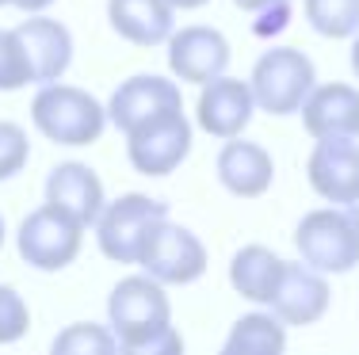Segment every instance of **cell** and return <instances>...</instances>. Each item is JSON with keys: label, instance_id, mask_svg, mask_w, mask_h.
Listing matches in <instances>:
<instances>
[{"label": "cell", "instance_id": "5bb4252c", "mask_svg": "<svg viewBox=\"0 0 359 355\" xmlns=\"http://www.w3.org/2000/svg\"><path fill=\"white\" fill-rule=\"evenodd\" d=\"M218 183L237 199H260L271 191V180H276V160L260 146V141H245L241 134L237 138H226V146L218 149L215 160Z\"/></svg>", "mask_w": 359, "mask_h": 355}, {"label": "cell", "instance_id": "ba28073f", "mask_svg": "<svg viewBox=\"0 0 359 355\" xmlns=\"http://www.w3.org/2000/svg\"><path fill=\"white\" fill-rule=\"evenodd\" d=\"M138 267L165 286H187V283L207 275V249H203V241L187 225L165 218L153 230L149 244L142 249Z\"/></svg>", "mask_w": 359, "mask_h": 355}, {"label": "cell", "instance_id": "2e32d148", "mask_svg": "<svg viewBox=\"0 0 359 355\" xmlns=\"http://www.w3.org/2000/svg\"><path fill=\"white\" fill-rule=\"evenodd\" d=\"M23 50H27V65H31V81L35 84H50L62 81L65 69L73 65V35L65 23L50 20V15H27V23L15 27Z\"/></svg>", "mask_w": 359, "mask_h": 355}, {"label": "cell", "instance_id": "7c38bea8", "mask_svg": "<svg viewBox=\"0 0 359 355\" xmlns=\"http://www.w3.org/2000/svg\"><path fill=\"white\" fill-rule=\"evenodd\" d=\"M252 111H256V99H252L249 81L226 77V73H222V77L199 84L195 123H199V130H207L210 138L226 141V138L245 134V126L252 123Z\"/></svg>", "mask_w": 359, "mask_h": 355}, {"label": "cell", "instance_id": "5b68a950", "mask_svg": "<svg viewBox=\"0 0 359 355\" xmlns=\"http://www.w3.org/2000/svg\"><path fill=\"white\" fill-rule=\"evenodd\" d=\"M294 249L302 264L321 275H348L359 267V230L344 207H321L294 225Z\"/></svg>", "mask_w": 359, "mask_h": 355}, {"label": "cell", "instance_id": "7a4b0ae2", "mask_svg": "<svg viewBox=\"0 0 359 355\" xmlns=\"http://www.w3.org/2000/svg\"><path fill=\"white\" fill-rule=\"evenodd\" d=\"M31 123L54 146L81 149V146L100 141V134L107 126V107L92 92L73 88V84H62V81H50L31 99Z\"/></svg>", "mask_w": 359, "mask_h": 355}, {"label": "cell", "instance_id": "8fae6325", "mask_svg": "<svg viewBox=\"0 0 359 355\" xmlns=\"http://www.w3.org/2000/svg\"><path fill=\"white\" fill-rule=\"evenodd\" d=\"M329 302H332V291H329V283H325V275L313 272L302 260H298V264L287 260L268 309L283 321L287 328H306V325H318V321L329 314Z\"/></svg>", "mask_w": 359, "mask_h": 355}, {"label": "cell", "instance_id": "9a60e30c", "mask_svg": "<svg viewBox=\"0 0 359 355\" xmlns=\"http://www.w3.org/2000/svg\"><path fill=\"white\" fill-rule=\"evenodd\" d=\"M302 130L318 138H359V88L352 84H313L302 104Z\"/></svg>", "mask_w": 359, "mask_h": 355}, {"label": "cell", "instance_id": "ffe728a7", "mask_svg": "<svg viewBox=\"0 0 359 355\" xmlns=\"http://www.w3.org/2000/svg\"><path fill=\"white\" fill-rule=\"evenodd\" d=\"M229 355H279L287 348V325L276 314H245L233 321L226 344Z\"/></svg>", "mask_w": 359, "mask_h": 355}, {"label": "cell", "instance_id": "f1b7e54d", "mask_svg": "<svg viewBox=\"0 0 359 355\" xmlns=\"http://www.w3.org/2000/svg\"><path fill=\"white\" fill-rule=\"evenodd\" d=\"M168 4L176 8V12H195V8H203V4H210V0H168Z\"/></svg>", "mask_w": 359, "mask_h": 355}, {"label": "cell", "instance_id": "83f0119b", "mask_svg": "<svg viewBox=\"0 0 359 355\" xmlns=\"http://www.w3.org/2000/svg\"><path fill=\"white\" fill-rule=\"evenodd\" d=\"M241 12H260V8H268V4H279V0H233Z\"/></svg>", "mask_w": 359, "mask_h": 355}, {"label": "cell", "instance_id": "4fadbf2b", "mask_svg": "<svg viewBox=\"0 0 359 355\" xmlns=\"http://www.w3.org/2000/svg\"><path fill=\"white\" fill-rule=\"evenodd\" d=\"M306 176L325 202L348 207L359 195V138H318Z\"/></svg>", "mask_w": 359, "mask_h": 355}, {"label": "cell", "instance_id": "d4e9b609", "mask_svg": "<svg viewBox=\"0 0 359 355\" xmlns=\"http://www.w3.org/2000/svg\"><path fill=\"white\" fill-rule=\"evenodd\" d=\"M31 328V309L23 302V294L15 286L0 283V344H15L23 340Z\"/></svg>", "mask_w": 359, "mask_h": 355}, {"label": "cell", "instance_id": "603a6c76", "mask_svg": "<svg viewBox=\"0 0 359 355\" xmlns=\"http://www.w3.org/2000/svg\"><path fill=\"white\" fill-rule=\"evenodd\" d=\"M31 81V65H27V50H23L20 35L0 27V92H20L27 88Z\"/></svg>", "mask_w": 359, "mask_h": 355}, {"label": "cell", "instance_id": "6da1fadb", "mask_svg": "<svg viewBox=\"0 0 359 355\" xmlns=\"http://www.w3.org/2000/svg\"><path fill=\"white\" fill-rule=\"evenodd\" d=\"M107 321L123 355H172L184 348L172 328V302L153 275H126L111 286Z\"/></svg>", "mask_w": 359, "mask_h": 355}, {"label": "cell", "instance_id": "8992f818", "mask_svg": "<svg viewBox=\"0 0 359 355\" xmlns=\"http://www.w3.org/2000/svg\"><path fill=\"white\" fill-rule=\"evenodd\" d=\"M84 230H88V225H84L81 218H73L65 207L46 202V207L31 210L20 222L15 249H20L23 264L35 267V272H62V267H69L73 260L81 256Z\"/></svg>", "mask_w": 359, "mask_h": 355}, {"label": "cell", "instance_id": "1f68e13d", "mask_svg": "<svg viewBox=\"0 0 359 355\" xmlns=\"http://www.w3.org/2000/svg\"><path fill=\"white\" fill-rule=\"evenodd\" d=\"M0 249H4V218H0Z\"/></svg>", "mask_w": 359, "mask_h": 355}, {"label": "cell", "instance_id": "9c48e42d", "mask_svg": "<svg viewBox=\"0 0 359 355\" xmlns=\"http://www.w3.org/2000/svg\"><path fill=\"white\" fill-rule=\"evenodd\" d=\"M184 107V92H180L176 81L161 77V73H138V77L123 81L107 99V123L115 130L130 134L138 130L142 123L168 111H180Z\"/></svg>", "mask_w": 359, "mask_h": 355}, {"label": "cell", "instance_id": "44dd1931", "mask_svg": "<svg viewBox=\"0 0 359 355\" xmlns=\"http://www.w3.org/2000/svg\"><path fill=\"white\" fill-rule=\"evenodd\" d=\"M302 12L321 39H352L359 31V0H302Z\"/></svg>", "mask_w": 359, "mask_h": 355}, {"label": "cell", "instance_id": "52a82bcc", "mask_svg": "<svg viewBox=\"0 0 359 355\" xmlns=\"http://www.w3.org/2000/svg\"><path fill=\"white\" fill-rule=\"evenodd\" d=\"M191 153V123L184 107L168 115H157L126 134V157L138 176H172Z\"/></svg>", "mask_w": 359, "mask_h": 355}, {"label": "cell", "instance_id": "7402d4cb", "mask_svg": "<svg viewBox=\"0 0 359 355\" xmlns=\"http://www.w3.org/2000/svg\"><path fill=\"white\" fill-rule=\"evenodd\" d=\"M50 351L57 355H115L118 340L111 333V325H92V321H76V325L62 328L50 344Z\"/></svg>", "mask_w": 359, "mask_h": 355}, {"label": "cell", "instance_id": "3957f363", "mask_svg": "<svg viewBox=\"0 0 359 355\" xmlns=\"http://www.w3.org/2000/svg\"><path fill=\"white\" fill-rule=\"evenodd\" d=\"M313 84H318V69H313V62L294 46L264 50V54L256 57L252 73H249V88H252L256 107L276 115V118L302 111V104L313 92Z\"/></svg>", "mask_w": 359, "mask_h": 355}, {"label": "cell", "instance_id": "cb8c5ba5", "mask_svg": "<svg viewBox=\"0 0 359 355\" xmlns=\"http://www.w3.org/2000/svg\"><path fill=\"white\" fill-rule=\"evenodd\" d=\"M31 160V141H27V130L20 123H8L0 118V183L20 176Z\"/></svg>", "mask_w": 359, "mask_h": 355}, {"label": "cell", "instance_id": "e0dca14e", "mask_svg": "<svg viewBox=\"0 0 359 355\" xmlns=\"http://www.w3.org/2000/svg\"><path fill=\"white\" fill-rule=\"evenodd\" d=\"M107 23L130 46H165L176 31V8L168 0H107Z\"/></svg>", "mask_w": 359, "mask_h": 355}, {"label": "cell", "instance_id": "f546056e", "mask_svg": "<svg viewBox=\"0 0 359 355\" xmlns=\"http://www.w3.org/2000/svg\"><path fill=\"white\" fill-rule=\"evenodd\" d=\"M352 73L359 77V31L352 35Z\"/></svg>", "mask_w": 359, "mask_h": 355}, {"label": "cell", "instance_id": "d6a6232c", "mask_svg": "<svg viewBox=\"0 0 359 355\" xmlns=\"http://www.w3.org/2000/svg\"><path fill=\"white\" fill-rule=\"evenodd\" d=\"M4 4H12V0H0V8H4Z\"/></svg>", "mask_w": 359, "mask_h": 355}, {"label": "cell", "instance_id": "4dcf8cb0", "mask_svg": "<svg viewBox=\"0 0 359 355\" xmlns=\"http://www.w3.org/2000/svg\"><path fill=\"white\" fill-rule=\"evenodd\" d=\"M344 210H348V218H352V222H355V230H359V195H355L352 202H348Z\"/></svg>", "mask_w": 359, "mask_h": 355}, {"label": "cell", "instance_id": "d6986e66", "mask_svg": "<svg viewBox=\"0 0 359 355\" xmlns=\"http://www.w3.org/2000/svg\"><path fill=\"white\" fill-rule=\"evenodd\" d=\"M287 260L268 244H241L229 260V286L252 306H268Z\"/></svg>", "mask_w": 359, "mask_h": 355}, {"label": "cell", "instance_id": "4316f807", "mask_svg": "<svg viewBox=\"0 0 359 355\" xmlns=\"http://www.w3.org/2000/svg\"><path fill=\"white\" fill-rule=\"evenodd\" d=\"M15 8H20V12H27V15H35V12H46L50 4H54V0H12Z\"/></svg>", "mask_w": 359, "mask_h": 355}, {"label": "cell", "instance_id": "277c9868", "mask_svg": "<svg viewBox=\"0 0 359 355\" xmlns=\"http://www.w3.org/2000/svg\"><path fill=\"white\" fill-rule=\"evenodd\" d=\"M165 218H168V207L161 199L130 191V195L104 202V210H100L92 230H96V244L107 260H115V264H138L142 249L149 244L153 230Z\"/></svg>", "mask_w": 359, "mask_h": 355}, {"label": "cell", "instance_id": "484cf974", "mask_svg": "<svg viewBox=\"0 0 359 355\" xmlns=\"http://www.w3.org/2000/svg\"><path fill=\"white\" fill-rule=\"evenodd\" d=\"M290 4H294V0H279V4H268V8H260V12H252V15H256L252 31H256L260 39L287 31V23H290Z\"/></svg>", "mask_w": 359, "mask_h": 355}, {"label": "cell", "instance_id": "ac0fdd59", "mask_svg": "<svg viewBox=\"0 0 359 355\" xmlns=\"http://www.w3.org/2000/svg\"><path fill=\"white\" fill-rule=\"evenodd\" d=\"M46 202L65 207L73 218H81L84 225H96L100 210H104V180L96 176V168L84 160H62L50 168L46 176Z\"/></svg>", "mask_w": 359, "mask_h": 355}, {"label": "cell", "instance_id": "30bf717a", "mask_svg": "<svg viewBox=\"0 0 359 355\" xmlns=\"http://www.w3.org/2000/svg\"><path fill=\"white\" fill-rule=\"evenodd\" d=\"M168 69L180 84H207L229 69V39L218 27H180L168 35Z\"/></svg>", "mask_w": 359, "mask_h": 355}]
</instances>
